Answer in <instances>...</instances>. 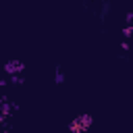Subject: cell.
I'll return each mask as SVG.
<instances>
[{
	"label": "cell",
	"mask_w": 133,
	"mask_h": 133,
	"mask_svg": "<svg viewBox=\"0 0 133 133\" xmlns=\"http://www.w3.org/2000/svg\"><path fill=\"white\" fill-rule=\"evenodd\" d=\"M89 125H91V116H89V114H81V116H77V118L69 125V129H71L73 133H83V131L89 129Z\"/></svg>",
	"instance_id": "obj_1"
},
{
	"label": "cell",
	"mask_w": 133,
	"mask_h": 133,
	"mask_svg": "<svg viewBox=\"0 0 133 133\" xmlns=\"http://www.w3.org/2000/svg\"><path fill=\"white\" fill-rule=\"evenodd\" d=\"M125 35L131 37V35H133V27H127V29H125Z\"/></svg>",
	"instance_id": "obj_3"
},
{
	"label": "cell",
	"mask_w": 133,
	"mask_h": 133,
	"mask_svg": "<svg viewBox=\"0 0 133 133\" xmlns=\"http://www.w3.org/2000/svg\"><path fill=\"white\" fill-rule=\"evenodd\" d=\"M4 69H6V73H19V71H23V64L19 60H10Z\"/></svg>",
	"instance_id": "obj_2"
}]
</instances>
